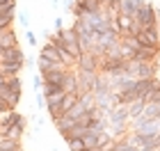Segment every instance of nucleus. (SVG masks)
I'll use <instances>...</instances> for the list:
<instances>
[{
    "mask_svg": "<svg viewBox=\"0 0 160 151\" xmlns=\"http://www.w3.org/2000/svg\"><path fill=\"white\" fill-rule=\"evenodd\" d=\"M123 73L133 76L135 80H144V78H156L158 64L156 62H137V60H126Z\"/></svg>",
    "mask_w": 160,
    "mask_h": 151,
    "instance_id": "nucleus-1",
    "label": "nucleus"
},
{
    "mask_svg": "<svg viewBox=\"0 0 160 151\" xmlns=\"http://www.w3.org/2000/svg\"><path fill=\"white\" fill-rule=\"evenodd\" d=\"M135 21L140 23L142 30H151V28H158V12L151 3H144V7L137 12Z\"/></svg>",
    "mask_w": 160,
    "mask_h": 151,
    "instance_id": "nucleus-2",
    "label": "nucleus"
},
{
    "mask_svg": "<svg viewBox=\"0 0 160 151\" xmlns=\"http://www.w3.org/2000/svg\"><path fill=\"white\" fill-rule=\"evenodd\" d=\"M76 80H78V89L76 94H85V92H94V87H96V80H98V73L96 71H80L76 69Z\"/></svg>",
    "mask_w": 160,
    "mask_h": 151,
    "instance_id": "nucleus-3",
    "label": "nucleus"
},
{
    "mask_svg": "<svg viewBox=\"0 0 160 151\" xmlns=\"http://www.w3.org/2000/svg\"><path fill=\"white\" fill-rule=\"evenodd\" d=\"M135 39L140 41V46H142V48H153V50H160V32H158V28H151V30H142Z\"/></svg>",
    "mask_w": 160,
    "mask_h": 151,
    "instance_id": "nucleus-4",
    "label": "nucleus"
},
{
    "mask_svg": "<svg viewBox=\"0 0 160 151\" xmlns=\"http://www.w3.org/2000/svg\"><path fill=\"white\" fill-rule=\"evenodd\" d=\"M130 126V117H128V108L126 105H114L110 112H108V126Z\"/></svg>",
    "mask_w": 160,
    "mask_h": 151,
    "instance_id": "nucleus-5",
    "label": "nucleus"
},
{
    "mask_svg": "<svg viewBox=\"0 0 160 151\" xmlns=\"http://www.w3.org/2000/svg\"><path fill=\"white\" fill-rule=\"evenodd\" d=\"M67 96V92L55 85H43V98H46V108H55L62 103V98Z\"/></svg>",
    "mask_w": 160,
    "mask_h": 151,
    "instance_id": "nucleus-6",
    "label": "nucleus"
},
{
    "mask_svg": "<svg viewBox=\"0 0 160 151\" xmlns=\"http://www.w3.org/2000/svg\"><path fill=\"white\" fill-rule=\"evenodd\" d=\"M76 69H80V71H96L98 73V57L94 53H82L76 60Z\"/></svg>",
    "mask_w": 160,
    "mask_h": 151,
    "instance_id": "nucleus-7",
    "label": "nucleus"
},
{
    "mask_svg": "<svg viewBox=\"0 0 160 151\" xmlns=\"http://www.w3.org/2000/svg\"><path fill=\"white\" fill-rule=\"evenodd\" d=\"M12 62H25V55L18 46L0 50V64H12Z\"/></svg>",
    "mask_w": 160,
    "mask_h": 151,
    "instance_id": "nucleus-8",
    "label": "nucleus"
},
{
    "mask_svg": "<svg viewBox=\"0 0 160 151\" xmlns=\"http://www.w3.org/2000/svg\"><path fill=\"white\" fill-rule=\"evenodd\" d=\"M144 7V0H121V7H119V14H123V16H130L135 18L137 12H140Z\"/></svg>",
    "mask_w": 160,
    "mask_h": 151,
    "instance_id": "nucleus-9",
    "label": "nucleus"
},
{
    "mask_svg": "<svg viewBox=\"0 0 160 151\" xmlns=\"http://www.w3.org/2000/svg\"><path fill=\"white\" fill-rule=\"evenodd\" d=\"M87 131H89V126H87V119H82V121H78V124L73 126V128H69L67 133H62V140L67 142V140H76V138H85L87 135Z\"/></svg>",
    "mask_w": 160,
    "mask_h": 151,
    "instance_id": "nucleus-10",
    "label": "nucleus"
},
{
    "mask_svg": "<svg viewBox=\"0 0 160 151\" xmlns=\"http://www.w3.org/2000/svg\"><path fill=\"white\" fill-rule=\"evenodd\" d=\"M37 67H39V73H50V71H67L69 67H64L62 62H48V60H43V57H39L37 60Z\"/></svg>",
    "mask_w": 160,
    "mask_h": 151,
    "instance_id": "nucleus-11",
    "label": "nucleus"
},
{
    "mask_svg": "<svg viewBox=\"0 0 160 151\" xmlns=\"http://www.w3.org/2000/svg\"><path fill=\"white\" fill-rule=\"evenodd\" d=\"M69 71V69H67ZM67 71H50V73H43L41 80L43 85H55V87H62L64 85V78H67Z\"/></svg>",
    "mask_w": 160,
    "mask_h": 151,
    "instance_id": "nucleus-12",
    "label": "nucleus"
},
{
    "mask_svg": "<svg viewBox=\"0 0 160 151\" xmlns=\"http://www.w3.org/2000/svg\"><path fill=\"white\" fill-rule=\"evenodd\" d=\"M14 46H18L16 32H14V28H7L0 32V48H14Z\"/></svg>",
    "mask_w": 160,
    "mask_h": 151,
    "instance_id": "nucleus-13",
    "label": "nucleus"
},
{
    "mask_svg": "<svg viewBox=\"0 0 160 151\" xmlns=\"http://www.w3.org/2000/svg\"><path fill=\"white\" fill-rule=\"evenodd\" d=\"M62 89L67 92V94H76V89H78L76 69H69V71H67V78H64V85H62Z\"/></svg>",
    "mask_w": 160,
    "mask_h": 151,
    "instance_id": "nucleus-14",
    "label": "nucleus"
},
{
    "mask_svg": "<svg viewBox=\"0 0 160 151\" xmlns=\"http://www.w3.org/2000/svg\"><path fill=\"white\" fill-rule=\"evenodd\" d=\"M142 101H144V103H160V80H158V78L153 80L151 89L142 96Z\"/></svg>",
    "mask_w": 160,
    "mask_h": 151,
    "instance_id": "nucleus-15",
    "label": "nucleus"
},
{
    "mask_svg": "<svg viewBox=\"0 0 160 151\" xmlns=\"http://www.w3.org/2000/svg\"><path fill=\"white\" fill-rule=\"evenodd\" d=\"M25 67V62H12V64H0V73H2L5 78L9 76H18V71Z\"/></svg>",
    "mask_w": 160,
    "mask_h": 151,
    "instance_id": "nucleus-16",
    "label": "nucleus"
},
{
    "mask_svg": "<svg viewBox=\"0 0 160 151\" xmlns=\"http://www.w3.org/2000/svg\"><path fill=\"white\" fill-rule=\"evenodd\" d=\"M144 105H147V103H144L142 98H140V101H133L130 105H126V108H128V117H130V121H135V119H140V117H142Z\"/></svg>",
    "mask_w": 160,
    "mask_h": 151,
    "instance_id": "nucleus-17",
    "label": "nucleus"
},
{
    "mask_svg": "<svg viewBox=\"0 0 160 151\" xmlns=\"http://www.w3.org/2000/svg\"><path fill=\"white\" fill-rule=\"evenodd\" d=\"M23 133H25V119H21L16 126H12L9 131H7V138H9V140H18V142H21Z\"/></svg>",
    "mask_w": 160,
    "mask_h": 151,
    "instance_id": "nucleus-18",
    "label": "nucleus"
},
{
    "mask_svg": "<svg viewBox=\"0 0 160 151\" xmlns=\"http://www.w3.org/2000/svg\"><path fill=\"white\" fill-rule=\"evenodd\" d=\"M76 103H78V94H67V96H64V98H62V103H60V112H62V117H64V114H67Z\"/></svg>",
    "mask_w": 160,
    "mask_h": 151,
    "instance_id": "nucleus-19",
    "label": "nucleus"
},
{
    "mask_svg": "<svg viewBox=\"0 0 160 151\" xmlns=\"http://www.w3.org/2000/svg\"><path fill=\"white\" fill-rule=\"evenodd\" d=\"M0 151H21V142L9 140V138H0Z\"/></svg>",
    "mask_w": 160,
    "mask_h": 151,
    "instance_id": "nucleus-20",
    "label": "nucleus"
},
{
    "mask_svg": "<svg viewBox=\"0 0 160 151\" xmlns=\"http://www.w3.org/2000/svg\"><path fill=\"white\" fill-rule=\"evenodd\" d=\"M0 14H16V0H5V3H0Z\"/></svg>",
    "mask_w": 160,
    "mask_h": 151,
    "instance_id": "nucleus-21",
    "label": "nucleus"
},
{
    "mask_svg": "<svg viewBox=\"0 0 160 151\" xmlns=\"http://www.w3.org/2000/svg\"><path fill=\"white\" fill-rule=\"evenodd\" d=\"M67 144H69V151H87V147H85L82 138H76V140H67Z\"/></svg>",
    "mask_w": 160,
    "mask_h": 151,
    "instance_id": "nucleus-22",
    "label": "nucleus"
},
{
    "mask_svg": "<svg viewBox=\"0 0 160 151\" xmlns=\"http://www.w3.org/2000/svg\"><path fill=\"white\" fill-rule=\"evenodd\" d=\"M14 16H16V14H0V30H7V28H12Z\"/></svg>",
    "mask_w": 160,
    "mask_h": 151,
    "instance_id": "nucleus-23",
    "label": "nucleus"
},
{
    "mask_svg": "<svg viewBox=\"0 0 160 151\" xmlns=\"http://www.w3.org/2000/svg\"><path fill=\"white\" fill-rule=\"evenodd\" d=\"M7 85H9V89L21 92V78L18 76H9V78H7Z\"/></svg>",
    "mask_w": 160,
    "mask_h": 151,
    "instance_id": "nucleus-24",
    "label": "nucleus"
},
{
    "mask_svg": "<svg viewBox=\"0 0 160 151\" xmlns=\"http://www.w3.org/2000/svg\"><path fill=\"white\" fill-rule=\"evenodd\" d=\"M18 21H21V25H23V28H28V25H30V14H28V12H21V14H18Z\"/></svg>",
    "mask_w": 160,
    "mask_h": 151,
    "instance_id": "nucleus-25",
    "label": "nucleus"
},
{
    "mask_svg": "<svg viewBox=\"0 0 160 151\" xmlns=\"http://www.w3.org/2000/svg\"><path fill=\"white\" fill-rule=\"evenodd\" d=\"M32 87L37 89V92H41V87H43V80H41V76H32Z\"/></svg>",
    "mask_w": 160,
    "mask_h": 151,
    "instance_id": "nucleus-26",
    "label": "nucleus"
},
{
    "mask_svg": "<svg viewBox=\"0 0 160 151\" xmlns=\"http://www.w3.org/2000/svg\"><path fill=\"white\" fill-rule=\"evenodd\" d=\"M25 39H28V44H30V46H37V34H34V32L28 30L25 32Z\"/></svg>",
    "mask_w": 160,
    "mask_h": 151,
    "instance_id": "nucleus-27",
    "label": "nucleus"
},
{
    "mask_svg": "<svg viewBox=\"0 0 160 151\" xmlns=\"http://www.w3.org/2000/svg\"><path fill=\"white\" fill-rule=\"evenodd\" d=\"M62 23H64V21H62V16H57V18H55V32L64 30V25H62Z\"/></svg>",
    "mask_w": 160,
    "mask_h": 151,
    "instance_id": "nucleus-28",
    "label": "nucleus"
},
{
    "mask_svg": "<svg viewBox=\"0 0 160 151\" xmlns=\"http://www.w3.org/2000/svg\"><path fill=\"white\" fill-rule=\"evenodd\" d=\"M34 103H37V108H43V103H46V98H43V96L39 94L37 98H34Z\"/></svg>",
    "mask_w": 160,
    "mask_h": 151,
    "instance_id": "nucleus-29",
    "label": "nucleus"
},
{
    "mask_svg": "<svg viewBox=\"0 0 160 151\" xmlns=\"http://www.w3.org/2000/svg\"><path fill=\"white\" fill-rule=\"evenodd\" d=\"M153 147H156V149H160V133L156 135V140H153Z\"/></svg>",
    "mask_w": 160,
    "mask_h": 151,
    "instance_id": "nucleus-30",
    "label": "nucleus"
},
{
    "mask_svg": "<svg viewBox=\"0 0 160 151\" xmlns=\"http://www.w3.org/2000/svg\"><path fill=\"white\" fill-rule=\"evenodd\" d=\"M50 3H53V5H57V3H60V0H50Z\"/></svg>",
    "mask_w": 160,
    "mask_h": 151,
    "instance_id": "nucleus-31",
    "label": "nucleus"
},
{
    "mask_svg": "<svg viewBox=\"0 0 160 151\" xmlns=\"http://www.w3.org/2000/svg\"><path fill=\"white\" fill-rule=\"evenodd\" d=\"M55 151H60V149H55Z\"/></svg>",
    "mask_w": 160,
    "mask_h": 151,
    "instance_id": "nucleus-32",
    "label": "nucleus"
}]
</instances>
